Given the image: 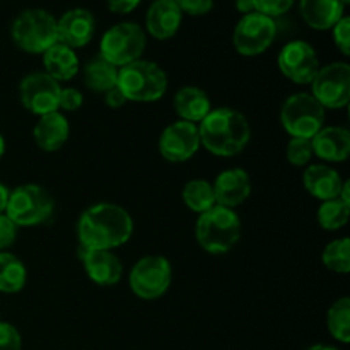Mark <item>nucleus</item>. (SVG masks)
<instances>
[{"label":"nucleus","instance_id":"f257e3e1","mask_svg":"<svg viewBox=\"0 0 350 350\" xmlns=\"http://www.w3.org/2000/svg\"><path fill=\"white\" fill-rule=\"evenodd\" d=\"M133 234V219L129 211L111 202H101L82 212L77 222L79 245L84 250L113 252Z\"/></svg>","mask_w":350,"mask_h":350},{"label":"nucleus","instance_id":"f03ea898","mask_svg":"<svg viewBox=\"0 0 350 350\" xmlns=\"http://www.w3.org/2000/svg\"><path fill=\"white\" fill-rule=\"evenodd\" d=\"M200 146L219 157L238 156L252 139V126L241 111L232 108L212 109L198 125Z\"/></svg>","mask_w":350,"mask_h":350},{"label":"nucleus","instance_id":"7ed1b4c3","mask_svg":"<svg viewBox=\"0 0 350 350\" xmlns=\"http://www.w3.org/2000/svg\"><path fill=\"white\" fill-rule=\"evenodd\" d=\"M195 238L202 250L212 255L228 253L241 238V221L232 208L214 205L198 215Z\"/></svg>","mask_w":350,"mask_h":350},{"label":"nucleus","instance_id":"20e7f679","mask_svg":"<svg viewBox=\"0 0 350 350\" xmlns=\"http://www.w3.org/2000/svg\"><path fill=\"white\" fill-rule=\"evenodd\" d=\"M116 88L123 92L126 101L152 103L166 94L167 75L157 64L140 58L118 68Z\"/></svg>","mask_w":350,"mask_h":350},{"label":"nucleus","instance_id":"39448f33","mask_svg":"<svg viewBox=\"0 0 350 350\" xmlns=\"http://www.w3.org/2000/svg\"><path fill=\"white\" fill-rule=\"evenodd\" d=\"M12 40L26 53L43 55L58 41L57 19L44 9L23 10L10 27Z\"/></svg>","mask_w":350,"mask_h":350},{"label":"nucleus","instance_id":"423d86ee","mask_svg":"<svg viewBox=\"0 0 350 350\" xmlns=\"http://www.w3.org/2000/svg\"><path fill=\"white\" fill-rule=\"evenodd\" d=\"M55 202L43 187L34 183L21 185L9 191V200L3 214L17 228H31L48 221L53 214Z\"/></svg>","mask_w":350,"mask_h":350},{"label":"nucleus","instance_id":"0eeeda50","mask_svg":"<svg viewBox=\"0 0 350 350\" xmlns=\"http://www.w3.org/2000/svg\"><path fill=\"white\" fill-rule=\"evenodd\" d=\"M147 46V36L137 23H118L109 27L99 43V57L122 68L140 60Z\"/></svg>","mask_w":350,"mask_h":350},{"label":"nucleus","instance_id":"6e6552de","mask_svg":"<svg viewBox=\"0 0 350 350\" xmlns=\"http://www.w3.org/2000/svg\"><path fill=\"white\" fill-rule=\"evenodd\" d=\"M325 108L310 92H296L284 101L280 123L291 137L313 139L325 126Z\"/></svg>","mask_w":350,"mask_h":350},{"label":"nucleus","instance_id":"1a4fd4ad","mask_svg":"<svg viewBox=\"0 0 350 350\" xmlns=\"http://www.w3.org/2000/svg\"><path fill=\"white\" fill-rule=\"evenodd\" d=\"M173 279V269L166 256H142L130 272V289L144 301L159 299L167 293Z\"/></svg>","mask_w":350,"mask_h":350},{"label":"nucleus","instance_id":"9d476101","mask_svg":"<svg viewBox=\"0 0 350 350\" xmlns=\"http://www.w3.org/2000/svg\"><path fill=\"white\" fill-rule=\"evenodd\" d=\"M277 38V23L272 17L252 12L238 21L232 33L236 51L243 57H256L269 50Z\"/></svg>","mask_w":350,"mask_h":350},{"label":"nucleus","instance_id":"9b49d317","mask_svg":"<svg viewBox=\"0 0 350 350\" xmlns=\"http://www.w3.org/2000/svg\"><path fill=\"white\" fill-rule=\"evenodd\" d=\"M311 94L325 109L345 108L350 101V65L334 62L320 67L311 82Z\"/></svg>","mask_w":350,"mask_h":350},{"label":"nucleus","instance_id":"f8f14e48","mask_svg":"<svg viewBox=\"0 0 350 350\" xmlns=\"http://www.w3.org/2000/svg\"><path fill=\"white\" fill-rule=\"evenodd\" d=\"M60 91V82L50 77L46 72H33L19 84L21 103L27 111L38 116L58 111Z\"/></svg>","mask_w":350,"mask_h":350},{"label":"nucleus","instance_id":"ddd939ff","mask_svg":"<svg viewBox=\"0 0 350 350\" xmlns=\"http://www.w3.org/2000/svg\"><path fill=\"white\" fill-rule=\"evenodd\" d=\"M277 65L284 77L293 81L294 84H311L321 67L317 50L301 40L291 41L280 50Z\"/></svg>","mask_w":350,"mask_h":350},{"label":"nucleus","instance_id":"4468645a","mask_svg":"<svg viewBox=\"0 0 350 350\" xmlns=\"http://www.w3.org/2000/svg\"><path fill=\"white\" fill-rule=\"evenodd\" d=\"M200 149L198 125L185 120L171 123L159 137V152L170 163H185Z\"/></svg>","mask_w":350,"mask_h":350},{"label":"nucleus","instance_id":"2eb2a0df","mask_svg":"<svg viewBox=\"0 0 350 350\" xmlns=\"http://www.w3.org/2000/svg\"><path fill=\"white\" fill-rule=\"evenodd\" d=\"M96 31V19L88 9H70L57 19L58 43L72 48H82L91 43Z\"/></svg>","mask_w":350,"mask_h":350},{"label":"nucleus","instance_id":"dca6fc26","mask_svg":"<svg viewBox=\"0 0 350 350\" xmlns=\"http://www.w3.org/2000/svg\"><path fill=\"white\" fill-rule=\"evenodd\" d=\"M79 256L84 265L85 275L98 286H115L123 275V265L113 252L84 250L79 246Z\"/></svg>","mask_w":350,"mask_h":350},{"label":"nucleus","instance_id":"f3484780","mask_svg":"<svg viewBox=\"0 0 350 350\" xmlns=\"http://www.w3.org/2000/svg\"><path fill=\"white\" fill-rule=\"evenodd\" d=\"M215 204L234 211L236 207L245 204L252 193V180L250 174L241 167L226 170L215 178L214 185Z\"/></svg>","mask_w":350,"mask_h":350},{"label":"nucleus","instance_id":"a211bd4d","mask_svg":"<svg viewBox=\"0 0 350 350\" xmlns=\"http://www.w3.org/2000/svg\"><path fill=\"white\" fill-rule=\"evenodd\" d=\"M183 12L174 0H154L146 14V29L156 40H170L178 33Z\"/></svg>","mask_w":350,"mask_h":350},{"label":"nucleus","instance_id":"6ab92c4d","mask_svg":"<svg viewBox=\"0 0 350 350\" xmlns=\"http://www.w3.org/2000/svg\"><path fill=\"white\" fill-rule=\"evenodd\" d=\"M313 156L327 163H344L350 156V132L344 126H323L311 139Z\"/></svg>","mask_w":350,"mask_h":350},{"label":"nucleus","instance_id":"aec40b11","mask_svg":"<svg viewBox=\"0 0 350 350\" xmlns=\"http://www.w3.org/2000/svg\"><path fill=\"white\" fill-rule=\"evenodd\" d=\"M303 185L310 195L318 200H334L340 195L344 180L340 173L327 164H308L303 174Z\"/></svg>","mask_w":350,"mask_h":350},{"label":"nucleus","instance_id":"412c9836","mask_svg":"<svg viewBox=\"0 0 350 350\" xmlns=\"http://www.w3.org/2000/svg\"><path fill=\"white\" fill-rule=\"evenodd\" d=\"M70 135V126L64 113L53 111L40 116L33 129V137L36 146L44 152H55L62 149Z\"/></svg>","mask_w":350,"mask_h":350},{"label":"nucleus","instance_id":"4be33fe9","mask_svg":"<svg viewBox=\"0 0 350 350\" xmlns=\"http://www.w3.org/2000/svg\"><path fill=\"white\" fill-rule=\"evenodd\" d=\"M345 5L340 0H299V12L304 23L318 31L332 29L344 14Z\"/></svg>","mask_w":350,"mask_h":350},{"label":"nucleus","instance_id":"5701e85b","mask_svg":"<svg viewBox=\"0 0 350 350\" xmlns=\"http://www.w3.org/2000/svg\"><path fill=\"white\" fill-rule=\"evenodd\" d=\"M174 109L180 120L191 123H200L212 111L211 99L207 92L195 85H185L174 94Z\"/></svg>","mask_w":350,"mask_h":350},{"label":"nucleus","instance_id":"b1692460","mask_svg":"<svg viewBox=\"0 0 350 350\" xmlns=\"http://www.w3.org/2000/svg\"><path fill=\"white\" fill-rule=\"evenodd\" d=\"M44 72L55 81H70L79 72V58L75 50L62 43H55L43 53Z\"/></svg>","mask_w":350,"mask_h":350},{"label":"nucleus","instance_id":"393cba45","mask_svg":"<svg viewBox=\"0 0 350 350\" xmlns=\"http://www.w3.org/2000/svg\"><path fill=\"white\" fill-rule=\"evenodd\" d=\"M84 84L89 89L96 92H106L109 89L116 88V82H118V67H115L113 64H109L108 60H105L103 57H94L85 64L84 72Z\"/></svg>","mask_w":350,"mask_h":350},{"label":"nucleus","instance_id":"a878e982","mask_svg":"<svg viewBox=\"0 0 350 350\" xmlns=\"http://www.w3.org/2000/svg\"><path fill=\"white\" fill-rule=\"evenodd\" d=\"M27 280L26 265L9 252H0V293L16 294Z\"/></svg>","mask_w":350,"mask_h":350},{"label":"nucleus","instance_id":"bb28decb","mask_svg":"<svg viewBox=\"0 0 350 350\" xmlns=\"http://www.w3.org/2000/svg\"><path fill=\"white\" fill-rule=\"evenodd\" d=\"M181 198H183V204L187 205L190 211L197 212L198 215L207 212L208 208H212L215 204V195L214 188L208 181L205 180H190L183 187L181 191Z\"/></svg>","mask_w":350,"mask_h":350},{"label":"nucleus","instance_id":"cd10ccee","mask_svg":"<svg viewBox=\"0 0 350 350\" xmlns=\"http://www.w3.org/2000/svg\"><path fill=\"white\" fill-rule=\"evenodd\" d=\"M328 332L335 340L342 344L350 342V299L347 296L340 297L330 306L327 313Z\"/></svg>","mask_w":350,"mask_h":350},{"label":"nucleus","instance_id":"c85d7f7f","mask_svg":"<svg viewBox=\"0 0 350 350\" xmlns=\"http://www.w3.org/2000/svg\"><path fill=\"white\" fill-rule=\"evenodd\" d=\"M350 217V205L342 202L340 198H334V200H325L318 207L317 221L320 228L327 229V231H337L342 229L349 222Z\"/></svg>","mask_w":350,"mask_h":350},{"label":"nucleus","instance_id":"c756f323","mask_svg":"<svg viewBox=\"0 0 350 350\" xmlns=\"http://www.w3.org/2000/svg\"><path fill=\"white\" fill-rule=\"evenodd\" d=\"M321 262L332 272L347 275L350 272V239L338 238L328 243L321 253Z\"/></svg>","mask_w":350,"mask_h":350},{"label":"nucleus","instance_id":"7c9ffc66","mask_svg":"<svg viewBox=\"0 0 350 350\" xmlns=\"http://www.w3.org/2000/svg\"><path fill=\"white\" fill-rule=\"evenodd\" d=\"M313 159V147H311L310 139H297L291 137L287 144V161L293 166H308L310 161Z\"/></svg>","mask_w":350,"mask_h":350},{"label":"nucleus","instance_id":"2f4dec72","mask_svg":"<svg viewBox=\"0 0 350 350\" xmlns=\"http://www.w3.org/2000/svg\"><path fill=\"white\" fill-rule=\"evenodd\" d=\"M252 2L255 5L256 12L265 14V16L275 19V17L284 16L294 5L296 0H252Z\"/></svg>","mask_w":350,"mask_h":350},{"label":"nucleus","instance_id":"473e14b6","mask_svg":"<svg viewBox=\"0 0 350 350\" xmlns=\"http://www.w3.org/2000/svg\"><path fill=\"white\" fill-rule=\"evenodd\" d=\"M332 33H334V41L335 46L340 50L342 55L349 57L350 55V17L344 16L334 27H332Z\"/></svg>","mask_w":350,"mask_h":350},{"label":"nucleus","instance_id":"72a5a7b5","mask_svg":"<svg viewBox=\"0 0 350 350\" xmlns=\"http://www.w3.org/2000/svg\"><path fill=\"white\" fill-rule=\"evenodd\" d=\"M23 338L14 325L0 321V350H21Z\"/></svg>","mask_w":350,"mask_h":350},{"label":"nucleus","instance_id":"f704fd0d","mask_svg":"<svg viewBox=\"0 0 350 350\" xmlns=\"http://www.w3.org/2000/svg\"><path fill=\"white\" fill-rule=\"evenodd\" d=\"M84 105V96L75 88H62L60 101H58V109L64 111H77Z\"/></svg>","mask_w":350,"mask_h":350},{"label":"nucleus","instance_id":"c9c22d12","mask_svg":"<svg viewBox=\"0 0 350 350\" xmlns=\"http://www.w3.org/2000/svg\"><path fill=\"white\" fill-rule=\"evenodd\" d=\"M16 239L17 226L5 214H0V252H7Z\"/></svg>","mask_w":350,"mask_h":350},{"label":"nucleus","instance_id":"e433bc0d","mask_svg":"<svg viewBox=\"0 0 350 350\" xmlns=\"http://www.w3.org/2000/svg\"><path fill=\"white\" fill-rule=\"evenodd\" d=\"M174 2L181 12L188 16H204L214 7V0H174Z\"/></svg>","mask_w":350,"mask_h":350},{"label":"nucleus","instance_id":"4c0bfd02","mask_svg":"<svg viewBox=\"0 0 350 350\" xmlns=\"http://www.w3.org/2000/svg\"><path fill=\"white\" fill-rule=\"evenodd\" d=\"M108 2V9L113 14H130L139 7L142 0H106Z\"/></svg>","mask_w":350,"mask_h":350},{"label":"nucleus","instance_id":"58836bf2","mask_svg":"<svg viewBox=\"0 0 350 350\" xmlns=\"http://www.w3.org/2000/svg\"><path fill=\"white\" fill-rule=\"evenodd\" d=\"M105 103L111 109H118V108H122L123 105H126L129 101H126V98L123 96V92L120 91L118 88H113V89H109V91L105 92Z\"/></svg>","mask_w":350,"mask_h":350},{"label":"nucleus","instance_id":"ea45409f","mask_svg":"<svg viewBox=\"0 0 350 350\" xmlns=\"http://www.w3.org/2000/svg\"><path fill=\"white\" fill-rule=\"evenodd\" d=\"M236 9H238L239 12L245 14V16H246V14L256 12L255 5H253L252 0H236Z\"/></svg>","mask_w":350,"mask_h":350},{"label":"nucleus","instance_id":"a19ab883","mask_svg":"<svg viewBox=\"0 0 350 350\" xmlns=\"http://www.w3.org/2000/svg\"><path fill=\"white\" fill-rule=\"evenodd\" d=\"M7 200H9V190H7L5 185L0 183V214H3V212H5Z\"/></svg>","mask_w":350,"mask_h":350},{"label":"nucleus","instance_id":"79ce46f5","mask_svg":"<svg viewBox=\"0 0 350 350\" xmlns=\"http://www.w3.org/2000/svg\"><path fill=\"white\" fill-rule=\"evenodd\" d=\"M304 350H338L335 347H332V345H323V344H317V345H311V347L304 349Z\"/></svg>","mask_w":350,"mask_h":350},{"label":"nucleus","instance_id":"37998d69","mask_svg":"<svg viewBox=\"0 0 350 350\" xmlns=\"http://www.w3.org/2000/svg\"><path fill=\"white\" fill-rule=\"evenodd\" d=\"M3 152H5V140H3L2 133H0V159H2Z\"/></svg>","mask_w":350,"mask_h":350},{"label":"nucleus","instance_id":"c03bdc74","mask_svg":"<svg viewBox=\"0 0 350 350\" xmlns=\"http://www.w3.org/2000/svg\"><path fill=\"white\" fill-rule=\"evenodd\" d=\"M340 2H342V3H344V5H347V3L350 2V0H340Z\"/></svg>","mask_w":350,"mask_h":350}]
</instances>
